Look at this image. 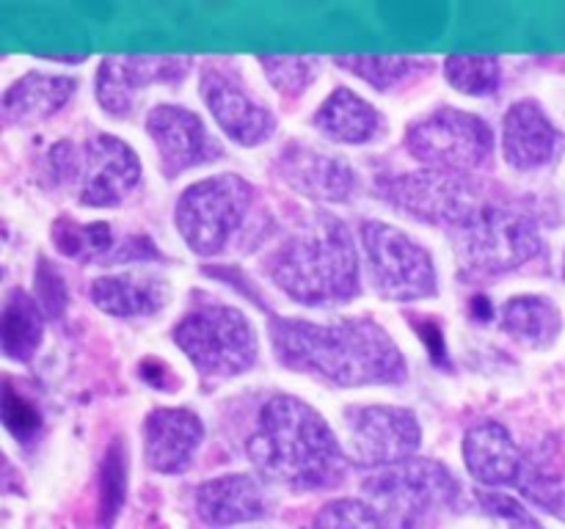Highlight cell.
Instances as JSON below:
<instances>
[{"label": "cell", "instance_id": "obj_1", "mask_svg": "<svg viewBox=\"0 0 565 529\" xmlns=\"http://www.w3.org/2000/svg\"><path fill=\"white\" fill-rule=\"evenodd\" d=\"M270 342L285 367L309 373L331 386L401 384L406 361L401 347L367 317L320 325L307 320H270Z\"/></svg>", "mask_w": 565, "mask_h": 529}, {"label": "cell", "instance_id": "obj_2", "mask_svg": "<svg viewBox=\"0 0 565 529\" xmlns=\"http://www.w3.org/2000/svg\"><path fill=\"white\" fill-rule=\"evenodd\" d=\"M248 457L265 479L290 490L337 488L348 461L326 419L298 397L279 395L263 408Z\"/></svg>", "mask_w": 565, "mask_h": 529}, {"label": "cell", "instance_id": "obj_3", "mask_svg": "<svg viewBox=\"0 0 565 529\" xmlns=\"http://www.w3.org/2000/svg\"><path fill=\"white\" fill-rule=\"evenodd\" d=\"M270 279L303 306H331L359 290L353 237L340 218L318 213L270 257Z\"/></svg>", "mask_w": 565, "mask_h": 529}, {"label": "cell", "instance_id": "obj_4", "mask_svg": "<svg viewBox=\"0 0 565 529\" xmlns=\"http://www.w3.org/2000/svg\"><path fill=\"white\" fill-rule=\"evenodd\" d=\"M362 488L384 523L401 527L434 521L445 510H456L461 505L456 477L436 461L406 457L392 466H381V472L364 479Z\"/></svg>", "mask_w": 565, "mask_h": 529}, {"label": "cell", "instance_id": "obj_5", "mask_svg": "<svg viewBox=\"0 0 565 529\" xmlns=\"http://www.w3.org/2000/svg\"><path fill=\"white\" fill-rule=\"evenodd\" d=\"M254 204V187L237 174L210 176L180 196L174 209L177 229L188 248L202 257H215L246 226Z\"/></svg>", "mask_w": 565, "mask_h": 529}, {"label": "cell", "instance_id": "obj_6", "mask_svg": "<svg viewBox=\"0 0 565 529\" xmlns=\"http://www.w3.org/2000/svg\"><path fill=\"white\" fill-rule=\"evenodd\" d=\"M174 342L207 378H235L257 361V334L232 306L191 309L177 323Z\"/></svg>", "mask_w": 565, "mask_h": 529}, {"label": "cell", "instance_id": "obj_7", "mask_svg": "<svg viewBox=\"0 0 565 529\" xmlns=\"http://www.w3.org/2000/svg\"><path fill=\"white\" fill-rule=\"evenodd\" d=\"M458 262L463 279H489L539 257L541 237L533 220L502 207H480L458 226Z\"/></svg>", "mask_w": 565, "mask_h": 529}, {"label": "cell", "instance_id": "obj_8", "mask_svg": "<svg viewBox=\"0 0 565 529\" xmlns=\"http://www.w3.org/2000/svg\"><path fill=\"white\" fill-rule=\"evenodd\" d=\"M406 147L428 169L467 174L489 163L494 136L480 116L458 108H439L408 127Z\"/></svg>", "mask_w": 565, "mask_h": 529}, {"label": "cell", "instance_id": "obj_9", "mask_svg": "<svg viewBox=\"0 0 565 529\" xmlns=\"http://www.w3.org/2000/svg\"><path fill=\"white\" fill-rule=\"evenodd\" d=\"M370 281L390 301H423L436 295V270L428 251L406 231L381 220L362 226Z\"/></svg>", "mask_w": 565, "mask_h": 529}, {"label": "cell", "instance_id": "obj_10", "mask_svg": "<svg viewBox=\"0 0 565 529\" xmlns=\"http://www.w3.org/2000/svg\"><path fill=\"white\" fill-rule=\"evenodd\" d=\"M345 424L353 455L362 466H392V463L412 457L423 444V430H419L417 417L408 408H348Z\"/></svg>", "mask_w": 565, "mask_h": 529}, {"label": "cell", "instance_id": "obj_11", "mask_svg": "<svg viewBox=\"0 0 565 529\" xmlns=\"http://www.w3.org/2000/svg\"><path fill=\"white\" fill-rule=\"evenodd\" d=\"M395 207L428 224L461 226L478 213V193L458 171L430 169L423 174H403L390 185Z\"/></svg>", "mask_w": 565, "mask_h": 529}, {"label": "cell", "instance_id": "obj_12", "mask_svg": "<svg viewBox=\"0 0 565 529\" xmlns=\"http://www.w3.org/2000/svg\"><path fill=\"white\" fill-rule=\"evenodd\" d=\"M141 163L125 141L114 136H92L81 152V204L116 207L136 191Z\"/></svg>", "mask_w": 565, "mask_h": 529}, {"label": "cell", "instance_id": "obj_13", "mask_svg": "<svg viewBox=\"0 0 565 529\" xmlns=\"http://www.w3.org/2000/svg\"><path fill=\"white\" fill-rule=\"evenodd\" d=\"M147 130L158 143L166 176H177L193 165L210 163L224 154L204 121L193 110L180 108V105H158L149 110Z\"/></svg>", "mask_w": 565, "mask_h": 529}, {"label": "cell", "instance_id": "obj_14", "mask_svg": "<svg viewBox=\"0 0 565 529\" xmlns=\"http://www.w3.org/2000/svg\"><path fill=\"white\" fill-rule=\"evenodd\" d=\"M202 97L221 130L241 147H259L274 136V114L257 102L230 72L207 66L202 75Z\"/></svg>", "mask_w": 565, "mask_h": 529}, {"label": "cell", "instance_id": "obj_15", "mask_svg": "<svg viewBox=\"0 0 565 529\" xmlns=\"http://www.w3.org/2000/svg\"><path fill=\"white\" fill-rule=\"evenodd\" d=\"M204 428L196 413L185 408H158L143 424V455L160 474H180L191 466Z\"/></svg>", "mask_w": 565, "mask_h": 529}, {"label": "cell", "instance_id": "obj_16", "mask_svg": "<svg viewBox=\"0 0 565 529\" xmlns=\"http://www.w3.org/2000/svg\"><path fill=\"white\" fill-rule=\"evenodd\" d=\"M188 61L174 58H114L103 61L97 75V99L108 114L127 116L138 94L152 83L180 80L188 72Z\"/></svg>", "mask_w": 565, "mask_h": 529}, {"label": "cell", "instance_id": "obj_17", "mask_svg": "<svg viewBox=\"0 0 565 529\" xmlns=\"http://www.w3.org/2000/svg\"><path fill=\"white\" fill-rule=\"evenodd\" d=\"M279 171L287 185L320 202H348L356 191V174L351 165L303 143H290L281 149Z\"/></svg>", "mask_w": 565, "mask_h": 529}, {"label": "cell", "instance_id": "obj_18", "mask_svg": "<svg viewBox=\"0 0 565 529\" xmlns=\"http://www.w3.org/2000/svg\"><path fill=\"white\" fill-rule=\"evenodd\" d=\"M557 143H561V132L552 127L535 99H522L508 110L502 121V149L513 169H541L555 158Z\"/></svg>", "mask_w": 565, "mask_h": 529}, {"label": "cell", "instance_id": "obj_19", "mask_svg": "<svg viewBox=\"0 0 565 529\" xmlns=\"http://www.w3.org/2000/svg\"><path fill=\"white\" fill-rule=\"evenodd\" d=\"M463 457L469 474L483 485L516 483L522 474L524 455L513 444L511 433L497 422L475 424L469 430L463 439Z\"/></svg>", "mask_w": 565, "mask_h": 529}, {"label": "cell", "instance_id": "obj_20", "mask_svg": "<svg viewBox=\"0 0 565 529\" xmlns=\"http://www.w3.org/2000/svg\"><path fill=\"white\" fill-rule=\"evenodd\" d=\"M92 301L114 317H143L166 306L169 284L154 273L103 276L92 284Z\"/></svg>", "mask_w": 565, "mask_h": 529}, {"label": "cell", "instance_id": "obj_21", "mask_svg": "<svg viewBox=\"0 0 565 529\" xmlns=\"http://www.w3.org/2000/svg\"><path fill=\"white\" fill-rule=\"evenodd\" d=\"M196 512L204 523L254 521L265 512L263 490L248 474H230L196 490Z\"/></svg>", "mask_w": 565, "mask_h": 529}, {"label": "cell", "instance_id": "obj_22", "mask_svg": "<svg viewBox=\"0 0 565 529\" xmlns=\"http://www.w3.org/2000/svg\"><path fill=\"white\" fill-rule=\"evenodd\" d=\"M72 91H75V80L70 77H53L31 72L22 80L6 91L3 97V119L6 125L28 127L36 121L50 119L58 108L70 102Z\"/></svg>", "mask_w": 565, "mask_h": 529}, {"label": "cell", "instance_id": "obj_23", "mask_svg": "<svg viewBox=\"0 0 565 529\" xmlns=\"http://www.w3.org/2000/svg\"><path fill=\"white\" fill-rule=\"evenodd\" d=\"M312 125L337 143H367L379 136L384 121H381L379 110L370 102H364L351 88H337L320 105Z\"/></svg>", "mask_w": 565, "mask_h": 529}, {"label": "cell", "instance_id": "obj_24", "mask_svg": "<svg viewBox=\"0 0 565 529\" xmlns=\"http://www.w3.org/2000/svg\"><path fill=\"white\" fill-rule=\"evenodd\" d=\"M502 328L527 347H546L561 331V312L555 303L539 295L513 298L502 306Z\"/></svg>", "mask_w": 565, "mask_h": 529}, {"label": "cell", "instance_id": "obj_25", "mask_svg": "<svg viewBox=\"0 0 565 529\" xmlns=\"http://www.w3.org/2000/svg\"><path fill=\"white\" fill-rule=\"evenodd\" d=\"M42 306L22 290H14L6 301L3 323H0V339L3 353L14 361H28L42 342Z\"/></svg>", "mask_w": 565, "mask_h": 529}, {"label": "cell", "instance_id": "obj_26", "mask_svg": "<svg viewBox=\"0 0 565 529\" xmlns=\"http://www.w3.org/2000/svg\"><path fill=\"white\" fill-rule=\"evenodd\" d=\"M516 483H522L524 494L539 501V505L557 512L565 507V479L550 452H535L533 457H524L522 474H519Z\"/></svg>", "mask_w": 565, "mask_h": 529}, {"label": "cell", "instance_id": "obj_27", "mask_svg": "<svg viewBox=\"0 0 565 529\" xmlns=\"http://www.w3.org/2000/svg\"><path fill=\"white\" fill-rule=\"evenodd\" d=\"M53 242L64 257L94 259L110 251L114 231L108 224H77L72 218H58L53 224Z\"/></svg>", "mask_w": 565, "mask_h": 529}, {"label": "cell", "instance_id": "obj_28", "mask_svg": "<svg viewBox=\"0 0 565 529\" xmlns=\"http://www.w3.org/2000/svg\"><path fill=\"white\" fill-rule=\"evenodd\" d=\"M445 75L458 91L469 97H486L500 86V64L491 55H450Z\"/></svg>", "mask_w": 565, "mask_h": 529}, {"label": "cell", "instance_id": "obj_29", "mask_svg": "<svg viewBox=\"0 0 565 529\" xmlns=\"http://www.w3.org/2000/svg\"><path fill=\"white\" fill-rule=\"evenodd\" d=\"M345 64H351L348 69L356 72L359 77L375 86L379 91H392V88L403 86L406 80H412L414 75L419 72V61L412 58H340Z\"/></svg>", "mask_w": 565, "mask_h": 529}, {"label": "cell", "instance_id": "obj_30", "mask_svg": "<svg viewBox=\"0 0 565 529\" xmlns=\"http://www.w3.org/2000/svg\"><path fill=\"white\" fill-rule=\"evenodd\" d=\"M265 69H268L270 83H274L276 91L287 99H298L309 86H312L315 75H318V66L315 61L303 58H268L265 61Z\"/></svg>", "mask_w": 565, "mask_h": 529}, {"label": "cell", "instance_id": "obj_31", "mask_svg": "<svg viewBox=\"0 0 565 529\" xmlns=\"http://www.w3.org/2000/svg\"><path fill=\"white\" fill-rule=\"evenodd\" d=\"M315 523L318 527H381L384 518L373 505L356 499H337L320 510Z\"/></svg>", "mask_w": 565, "mask_h": 529}, {"label": "cell", "instance_id": "obj_32", "mask_svg": "<svg viewBox=\"0 0 565 529\" xmlns=\"http://www.w3.org/2000/svg\"><path fill=\"white\" fill-rule=\"evenodd\" d=\"M125 485H127V466H125V446L116 441L108 450L103 466V521H110L116 510L121 507L125 499Z\"/></svg>", "mask_w": 565, "mask_h": 529}, {"label": "cell", "instance_id": "obj_33", "mask_svg": "<svg viewBox=\"0 0 565 529\" xmlns=\"http://www.w3.org/2000/svg\"><path fill=\"white\" fill-rule=\"evenodd\" d=\"M3 422L17 439H28L31 433H36L42 419H39V411L14 391V386L6 380L3 386Z\"/></svg>", "mask_w": 565, "mask_h": 529}, {"label": "cell", "instance_id": "obj_34", "mask_svg": "<svg viewBox=\"0 0 565 529\" xmlns=\"http://www.w3.org/2000/svg\"><path fill=\"white\" fill-rule=\"evenodd\" d=\"M36 287H39V306L47 317H58L66 306V284L61 279L58 270L53 268V262L42 259L36 270Z\"/></svg>", "mask_w": 565, "mask_h": 529}, {"label": "cell", "instance_id": "obj_35", "mask_svg": "<svg viewBox=\"0 0 565 529\" xmlns=\"http://www.w3.org/2000/svg\"><path fill=\"white\" fill-rule=\"evenodd\" d=\"M480 501H483V505L489 507L494 516H500L502 521H508V523H535V518L530 516V512L524 510V507L519 505L516 499H511V496L483 494V490H480Z\"/></svg>", "mask_w": 565, "mask_h": 529}, {"label": "cell", "instance_id": "obj_36", "mask_svg": "<svg viewBox=\"0 0 565 529\" xmlns=\"http://www.w3.org/2000/svg\"><path fill=\"white\" fill-rule=\"evenodd\" d=\"M138 373H141V378L147 380L149 386H154V389L160 391H174L177 386H180V378H177L174 369H171L163 358H143Z\"/></svg>", "mask_w": 565, "mask_h": 529}, {"label": "cell", "instance_id": "obj_37", "mask_svg": "<svg viewBox=\"0 0 565 529\" xmlns=\"http://www.w3.org/2000/svg\"><path fill=\"white\" fill-rule=\"evenodd\" d=\"M417 334L428 342V350L434 356V361H445V336H441L439 325L434 320H419Z\"/></svg>", "mask_w": 565, "mask_h": 529}, {"label": "cell", "instance_id": "obj_38", "mask_svg": "<svg viewBox=\"0 0 565 529\" xmlns=\"http://www.w3.org/2000/svg\"><path fill=\"white\" fill-rule=\"evenodd\" d=\"M472 309H475V317H480V320H489L491 317V303H489V298H483V295H478L472 301Z\"/></svg>", "mask_w": 565, "mask_h": 529}]
</instances>
